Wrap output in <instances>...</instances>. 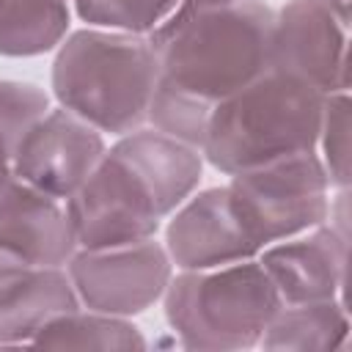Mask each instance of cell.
I'll return each instance as SVG.
<instances>
[{
	"label": "cell",
	"instance_id": "12",
	"mask_svg": "<svg viewBox=\"0 0 352 352\" xmlns=\"http://www.w3.org/2000/svg\"><path fill=\"white\" fill-rule=\"evenodd\" d=\"M77 242L66 201L52 198L19 179L0 187V258L66 267Z\"/></svg>",
	"mask_w": 352,
	"mask_h": 352
},
{
	"label": "cell",
	"instance_id": "22",
	"mask_svg": "<svg viewBox=\"0 0 352 352\" xmlns=\"http://www.w3.org/2000/svg\"><path fill=\"white\" fill-rule=\"evenodd\" d=\"M322 3H324V6H327V8H330L341 22H346V25H349V3H352V0H322Z\"/></svg>",
	"mask_w": 352,
	"mask_h": 352
},
{
	"label": "cell",
	"instance_id": "15",
	"mask_svg": "<svg viewBox=\"0 0 352 352\" xmlns=\"http://www.w3.org/2000/svg\"><path fill=\"white\" fill-rule=\"evenodd\" d=\"M72 11L69 0H0V55L33 58L58 50Z\"/></svg>",
	"mask_w": 352,
	"mask_h": 352
},
{
	"label": "cell",
	"instance_id": "17",
	"mask_svg": "<svg viewBox=\"0 0 352 352\" xmlns=\"http://www.w3.org/2000/svg\"><path fill=\"white\" fill-rule=\"evenodd\" d=\"M212 110H214V104H209L204 99H195V96H190L184 91H176V88L157 80V88H154L151 102H148L146 126H151V129L201 151L206 129H209Z\"/></svg>",
	"mask_w": 352,
	"mask_h": 352
},
{
	"label": "cell",
	"instance_id": "4",
	"mask_svg": "<svg viewBox=\"0 0 352 352\" xmlns=\"http://www.w3.org/2000/svg\"><path fill=\"white\" fill-rule=\"evenodd\" d=\"M162 308L184 349L228 352L258 346L280 297L258 258H242L209 270H173Z\"/></svg>",
	"mask_w": 352,
	"mask_h": 352
},
{
	"label": "cell",
	"instance_id": "2",
	"mask_svg": "<svg viewBox=\"0 0 352 352\" xmlns=\"http://www.w3.org/2000/svg\"><path fill=\"white\" fill-rule=\"evenodd\" d=\"M157 80L160 63L146 36L88 25L58 44L50 88L60 107L118 138L146 126Z\"/></svg>",
	"mask_w": 352,
	"mask_h": 352
},
{
	"label": "cell",
	"instance_id": "11",
	"mask_svg": "<svg viewBox=\"0 0 352 352\" xmlns=\"http://www.w3.org/2000/svg\"><path fill=\"white\" fill-rule=\"evenodd\" d=\"M165 250L173 270H209L242 258H256L258 248L248 239L228 204L226 184L195 190L168 214Z\"/></svg>",
	"mask_w": 352,
	"mask_h": 352
},
{
	"label": "cell",
	"instance_id": "16",
	"mask_svg": "<svg viewBox=\"0 0 352 352\" xmlns=\"http://www.w3.org/2000/svg\"><path fill=\"white\" fill-rule=\"evenodd\" d=\"M30 346L47 349H146L143 333L126 316L74 308L50 319Z\"/></svg>",
	"mask_w": 352,
	"mask_h": 352
},
{
	"label": "cell",
	"instance_id": "8",
	"mask_svg": "<svg viewBox=\"0 0 352 352\" xmlns=\"http://www.w3.org/2000/svg\"><path fill=\"white\" fill-rule=\"evenodd\" d=\"M104 151V135L58 104L25 129L14 154L11 176L66 201L94 173Z\"/></svg>",
	"mask_w": 352,
	"mask_h": 352
},
{
	"label": "cell",
	"instance_id": "1",
	"mask_svg": "<svg viewBox=\"0 0 352 352\" xmlns=\"http://www.w3.org/2000/svg\"><path fill=\"white\" fill-rule=\"evenodd\" d=\"M275 11L261 0L173 14L151 36L160 82L209 104L223 102L270 69Z\"/></svg>",
	"mask_w": 352,
	"mask_h": 352
},
{
	"label": "cell",
	"instance_id": "21",
	"mask_svg": "<svg viewBox=\"0 0 352 352\" xmlns=\"http://www.w3.org/2000/svg\"><path fill=\"white\" fill-rule=\"evenodd\" d=\"M242 0H182V6L176 8V14H187V11H204V8H220V6H234Z\"/></svg>",
	"mask_w": 352,
	"mask_h": 352
},
{
	"label": "cell",
	"instance_id": "19",
	"mask_svg": "<svg viewBox=\"0 0 352 352\" xmlns=\"http://www.w3.org/2000/svg\"><path fill=\"white\" fill-rule=\"evenodd\" d=\"M179 6L182 0H88L74 8V14L91 28L151 36L176 14Z\"/></svg>",
	"mask_w": 352,
	"mask_h": 352
},
{
	"label": "cell",
	"instance_id": "3",
	"mask_svg": "<svg viewBox=\"0 0 352 352\" xmlns=\"http://www.w3.org/2000/svg\"><path fill=\"white\" fill-rule=\"evenodd\" d=\"M324 94L300 77L267 69L214 104L201 146L204 162L234 176L294 154L316 151Z\"/></svg>",
	"mask_w": 352,
	"mask_h": 352
},
{
	"label": "cell",
	"instance_id": "14",
	"mask_svg": "<svg viewBox=\"0 0 352 352\" xmlns=\"http://www.w3.org/2000/svg\"><path fill=\"white\" fill-rule=\"evenodd\" d=\"M349 336V314L344 300H319L280 305L264 327L258 346L264 349H341Z\"/></svg>",
	"mask_w": 352,
	"mask_h": 352
},
{
	"label": "cell",
	"instance_id": "13",
	"mask_svg": "<svg viewBox=\"0 0 352 352\" xmlns=\"http://www.w3.org/2000/svg\"><path fill=\"white\" fill-rule=\"evenodd\" d=\"M80 308L66 267L0 258V346H30L55 316Z\"/></svg>",
	"mask_w": 352,
	"mask_h": 352
},
{
	"label": "cell",
	"instance_id": "7",
	"mask_svg": "<svg viewBox=\"0 0 352 352\" xmlns=\"http://www.w3.org/2000/svg\"><path fill=\"white\" fill-rule=\"evenodd\" d=\"M66 272L82 308L132 319L162 300L173 261L165 245L151 236L118 248H77Z\"/></svg>",
	"mask_w": 352,
	"mask_h": 352
},
{
	"label": "cell",
	"instance_id": "10",
	"mask_svg": "<svg viewBox=\"0 0 352 352\" xmlns=\"http://www.w3.org/2000/svg\"><path fill=\"white\" fill-rule=\"evenodd\" d=\"M349 236L319 223L297 236L272 242L258 250V264L272 280L280 305L341 300L346 278Z\"/></svg>",
	"mask_w": 352,
	"mask_h": 352
},
{
	"label": "cell",
	"instance_id": "9",
	"mask_svg": "<svg viewBox=\"0 0 352 352\" xmlns=\"http://www.w3.org/2000/svg\"><path fill=\"white\" fill-rule=\"evenodd\" d=\"M270 69L305 80L316 91H349V25L322 0H289L275 11Z\"/></svg>",
	"mask_w": 352,
	"mask_h": 352
},
{
	"label": "cell",
	"instance_id": "18",
	"mask_svg": "<svg viewBox=\"0 0 352 352\" xmlns=\"http://www.w3.org/2000/svg\"><path fill=\"white\" fill-rule=\"evenodd\" d=\"M50 110L44 88L22 80H0V187L11 182V165L25 129Z\"/></svg>",
	"mask_w": 352,
	"mask_h": 352
},
{
	"label": "cell",
	"instance_id": "6",
	"mask_svg": "<svg viewBox=\"0 0 352 352\" xmlns=\"http://www.w3.org/2000/svg\"><path fill=\"white\" fill-rule=\"evenodd\" d=\"M66 212L80 250L151 239L168 220L151 184L113 146H107L82 187L66 198Z\"/></svg>",
	"mask_w": 352,
	"mask_h": 352
},
{
	"label": "cell",
	"instance_id": "23",
	"mask_svg": "<svg viewBox=\"0 0 352 352\" xmlns=\"http://www.w3.org/2000/svg\"><path fill=\"white\" fill-rule=\"evenodd\" d=\"M69 3H72V8H80V6H85L88 0H69Z\"/></svg>",
	"mask_w": 352,
	"mask_h": 352
},
{
	"label": "cell",
	"instance_id": "20",
	"mask_svg": "<svg viewBox=\"0 0 352 352\" xmlns=\"http://www.w3.org/2000/svg\"><path fill=\"white\" fill-rule=\"evenodd\" d=\"M316 157L322 160L333 190L349 187V182H352V170H349V91L324 96L319 135H316Z\"/></svg>",
	"mask_w": 352,
	"mask_h": 352
},
{
	"label": "cell",
	"instance_id": "5",
	"mask_svg": "<svg viewBox=\"0 0 352 352\" xmlns=\"http://www.w3.org/2000/svg\"><path fill=\"white\" fill-rule=\"evenodd\" d=\"M228 204L261 250L327 220L333 184L316 151L294 154L228 176Z\"/></svg>",
	"mask_w": 352,
	"mask_h": 352
}]
</instances>
